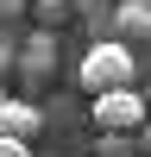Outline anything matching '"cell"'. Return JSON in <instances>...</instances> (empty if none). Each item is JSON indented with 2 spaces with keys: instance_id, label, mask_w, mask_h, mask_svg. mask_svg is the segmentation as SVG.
<instances>
[{
  "instance_id": "1",
  "label": "cell",
  "mask_w": 151,
  "mask_h": 157,
  "mask_svg": "<svg viewBox=\"0 0 151 157\" xmlns=\"http://www.w3.org/2000/svg\"><path fill=\"white\" fill-rule=\"evenodd\" d=\"M76 82L88 88V94H120V88L138 82V57L132 44H120V38H101V44H88L82 69H76Z\"/></svg>"
},
{
  "instance_id": "2",
  "label": "cell",
  "mask_w": 151,
  "mask_h": 157,
  "mask_svg": "<svg viewBox=\"0 0 151 157\" xmlns=\"http://www.w3.org/2000/svg\"><path fill=\"white\" fill-rule=\"evenodd\" d=\"M145 126V94L120 88V94H95V132H138Z\"/></svg>"
},
{
  "instance_id": "3",
  "label": "cell",
  "mask_w": 151,
  "mask_h": 157,
  "mask_svg": "<svg viewBox=\"0 0 151 157\" xmlns=\"http://www.w3.org/2000/svg\"><path fill=\"white\" fill-rule=\"evenodd\" d=\"M44 132V113L32 107V101H0V138H19V145H32V138Z\"/></svg>"
},
{
  "instance_id": "4",
  "label": "cell",
  "mask_w": 151,
  "mask_h": 157,
  "mask_svg": "<svg viewBox=\"0 0 151 157\" xmlns=\"http://www.w3.org/2000/svg\"><path fill=\"white\" fill-rule=\"evenodd\" d=\"M19 69L32 75V82H44L50 69H57V32H32L19 44Z\"/></svg>"
},
{
  "instance_id": "5",
  "label": "cell",
  "mask_w": 151,
  "mask_h": 157,
  "mask_svg": "<svg viewBox=\"0 0 151 157\" xmlns=\"http://www.w3.org/2000/svg\"><path fill=\"white\" fill-rule=\"evenodd\" d=\"M113 19H120V32H126V38H138V32L151 38V0H126ZM126 38H120V44H126Z\"/></svg>"
},
{
  "instance_id": "6",
  "label": "cell",
  "mask_w": 151,
  "mask_h": 157,
  "mask_svg": "<svg viewBox=\"0 0 151 157\" xmlns=\"http://www.w3.org/2000/svg\"><path fill=\"white\" fill-rule=\"evenodd\" d=\"M32 13H38V32H57L69 19V0H32Z\"/></svg>"
},
{
  "instance_id": "7",
  "label": "cell",
  "mask_w": 151,
  "mask_h": 157,
  "mask_svg": "<svg viewBox=\"0 0 151 157\" xmlns=\"http://www.w3.org/2000/svg\"><path fill=\"white\" fill-rule=\"evenodd\" d=\"M101 157H126V138L120 132H101Z\"/></svg>"
},
{
  "instance_id": "8",
  "label": "cell",
  "mask_w": 151,
  "mask_h": 157,
  "mask_svg": "<svg viewBox=\"0 0 151 157\" xmlns=\"http://www.w3.org/2000/svg\"><path fill=\"white\" fill-rule=\"evenodd\" d=\"M0 157H32V145H19V138H0Z\"/></svg>"
},
{
  "instance_id": "9",
  "label": "cell",
  "mask_w": 151,
  "mask_h": 157,
  "mask_svg": "<svg viewBox=\"0 0 151 157\" xmlns=\"http://www.w3.org/2000/svg\"><path fill=\"white\" fill-rule=\"evenodd\" d=\"M19 6H25V0H0V25H6V19H19Z\"/></svg>"
},
{
  "instance_id": "10",
  "label": "cell",
  "mask_w": 151,
  "mask_h": 157,
  "mask_svg": "<svg viewBox=\"0 0 151 157\" xmlns=\"http://www.w3.org/2000/svg\"><path fill=\"white\" fill-rule=\"evenodd\" d=\"M138 145H145V151H151V120H145V126H138Z\"/></svg>"
},
{
  "instance_id": "11",
  "label": "cell",
  "mask_w": 151,
  "mask_h": 157,
  "mask_svg": "<svg viewBox=\"0 0 151 157\" xmlns=\"http://www.w3.org/2000/svg\"><path fill=\"white\" fill-rule=\"evenodd\" d=\"M6 57H13V44H6V38H0V69H6Z\"/></svg>"
},
{
  "instance_id": "12",
  "label": "cell",
  "mask_w": 151,
  "mask_h": 157,
  "mask_svg": "<svg viewBox=\"0 0 151 157\" xmlns=\"http://www.w3.org/2000/svg\"><path fill=\"white\" fill-rule=\"evenodd\" d=\"M0 101H6V94H0Z\"/></svg>"
}]
</instances>
